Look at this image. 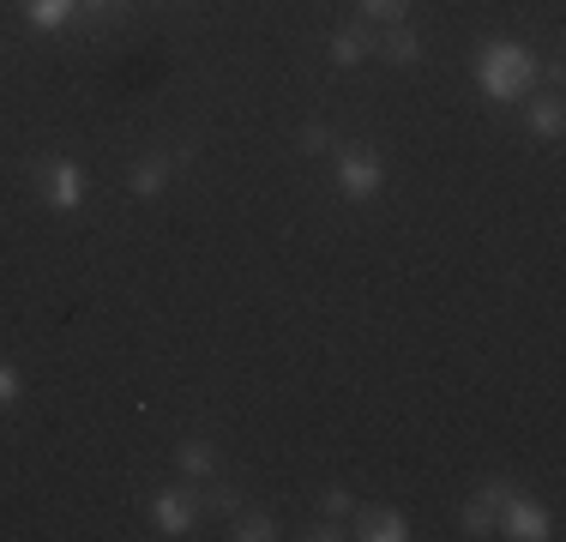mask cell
<instances>
[{
  "instance_id": "cell-1",
  "label": "cell",
  "mask_w": 566,
  "mask_h": 542,
  "mask_svg": "<svg viewBox=\"0 0 566 542\" xmlns=\"http://www.w3.org/2000/svg\"><path fill=\"white\" fill-rule=\"evenodd\" d=\"M536 73H543V66H536V54L524 43H489L476 54V79L494 103H518L524 91L536 85Z\"/></svg>"
},
{
  "instance_id": "cell-2",
  "label": "cell",
  "mask_w": 566,
  "mask_h": 542,
  "mask_svg": "<svg viewBox=\"0 0 566 542\" xmlns=\"http://www.w3.org/2000/svg\"><path fill=\"white\" fill-rule=\"evenodd\" d=\"M386 187V163L374 157V152H361V145H349V152H338V194L344 199H374Z\"/></svg>"
},
{
  "instance_id": "cell-3",
  "label": "cell",
  "mask_w": 566,
  "mask_h": 542,
  "mask_svg": "<svg viewBox=\"0 0 566 542\" xmlns=\"http://www.w3.org/2000/svg\"><path fill=\"white\" fill-rule=\"evenodd\" d=\"M494 531L501 536H512V542H548L555 536V519H548L536 500H524L518 488H512V500L501 507V519H494Z\"/></svg>"
},
{
  "instance_id": "cell-4",
  "label": "cell",
  "mask_w": 566,
  "mask_h": 542,
  "mask_svg": "<svg viewBox=\"0 0 566 542\" xmlns=\"http://www.w3.org/2000/svg\"><path fill=\"white\" fill-rule=\"evenodd\" d=\"M43 194H49V206H55V211H78V206H85V169H78L73 157H55L43 169Z\"/></svg>"
},
{
  "instance_id": "cell-5",
  "label": "cell",
  "mask_w": 566,
  "mask_h": 542,
  "mask_svg": "<svg viewBox=\"0 0 566 542\" xmlns=\"http://www.w3.org/2000/svg\"><path fill=\"white\" fill-rule=\"evenodd\" d=\"M506 500H512V482H482L476 500L464 507V531L470 536H494V519H501Z\"/></svg>"
},
{
  "instance_id": "cell-6",
  "label": "cell",
  "mask_w": 566,
  "mask_h": 542,
  "mask_svg": "<svg viewBox=\"0 0 566 542\" xmlns=\"http://www.w3.org/2000/svg\"><path fill=\"white\" fill-rule=\"evenodd\" d=\"M349 519H356V536H368V542H410V519L398 507H361Z\"/></svg>"
},
{
  "instance_id": "cell-7",
  "label": "cell",
  "mask_w": 566,
  "mask_h": 542,
  "mask_svg": "<svg viewBox=\"0 0 566 542\" xmlns=\"http://www.w3.org/2000/svg\"><path fill=\"white\" fill-rule=\"evenodd\" d=\"M151 519H157V536H187L193 531V500L181 488H169V494L151 500Z\"/></svg>"
},
{
  "instance_id": "cell-8",
  "label": "cell",
  "mask_w": 566,
  "mask_h": 542,
  "mask_svg": "<svg viewBox=\"0 0 566 542\" xmlns=\"http://www.w3.org/2000/svg\"><path fill=\"white\" fill-rule=\"evenodd\" d=\"M175 465H181V477H187V482H211V477H218V446L193 434V440L175 446Z\"/></svg>"
},
{
  "instance_id": "cell-9",
  "label": "cell",
  "mask_w": 566,
  "mask_h": 542,
  "mask_svg": "<svg viewBox=\"0 0 566 542\" xmlns=\"http://www.w3.org/2000/svg\"><path fill=\"white\" fill-rule=\"evenodd\" d=\"M374 54V31H368V19L361 24H344L338 37H332V66H361Z\"/></svg>"
},
{
  "instance_id": "cell-10",
  "label": "cell",
  "mask_w": 566,
  "mask_h": 542,
  "mask_svg": "<svg viewBox=\"0 0 566 542\" xmlns=\"http://www.w3.org/2000/svg\"><path fill=\"white\" fill-rule=\"evenodd\" d=\"M127 187H133V194H139V199H157V194H164V187H169V157H164V152H145L139 163H133Z\"/></svg>"
},
{
  "instance_id": "cell-11",
  "label": "cell",
  "mask_w": 566,
  "mask_h": 542,
  "mask_svg": "<svg viewBox=\"0 0 566 542\" xmlns=\"http://www.w3.org/2000/svg\"><path fill=\"white\" fill-rule=\"evenodd\" d=\"M374 49H380L392 66H416V61H422V43H416V31H403V24H386V37Z\"/></svg>"
},
{
  "instance_id": "cell-12",
  "label": "cell",
  "mask_w": 566,
  "mask_h": 542,
  "mask_svg": "<svg viewBox=\"0 0 566 542\" xmlns=\"http://www.w3.org/2000/svg\"><path fill=\"white\" fill-rule=\"evenodd\" d=\"M229 536H235V542H272L277 519H272V512H229Z\"/></svg>"
},
{
  "instance_id": "cell-13",
  "label": "cell",
  "mask_w": 566,
  "mask_h": 542,
  "mask_svg": "<svg viewBox=\"0 0 566 542\" xmlns=\"http://www.w3.org/2000/svg\"><path fill=\"white\" fill-rule=\"evenodd\" d=\"M73 12H78V0H24V19H31L36 31H61Z\"/></svg>"
},
{
  "instance_id": "cell-14",
  "label": "cell",
  "mask_w": 566,
  "mask_h": 542,
  "mask_svg": "<svg viewBox=\"0 0 566 542\" xmlns=\"http://www.w3.org/2000/svg\"><path fill=\"white\" fill-rule=\"evenodd\" d=\"M531 133H536V139H548V145H555L560 133H566V115H560V103H536V108H531Z\"/></svg>"
},
{
  "instance_id": "cell-15",
  "label": "cell",
  "mask_w": 566,
  "mask_h": 542,
  "mask_svg": "<svg viewBox=\"0 0 566 542\" xmlns=\"http://www.w3.org/2000/svg\"><path fill=\"white\" fill-rule=\"evenodd\" d=\"M410 12V0H361V19L368 24H398Z\"/></svg>"
},
{
  "instance_id": "cell-16",
  "label": "cell",
  "mask_w": 566,
  "mask_h": 542,
  "mask_svg": "<svg viewBox=\"0 0 566 542\" xmlns=\"http://www.w3.org/2000/svg\"><path fill=\"white\" fill-rule=\"evenodd\" d=\"M295 145H302V152H332V127H326V121H307V127L302 133H295Z\"/></svg>"
},
{
  "instance_id": "cell-17",
  "label": "cell",
  "mask_w": 566,
  "mask_h": 542,
  "mask_svg": "<svg viewBox=\"0 0 566 542\" xmlns=\"http://www.w3.org/2000/svg\"><path fill=\"white\" fill-rule=\"evenodd\" d=\"M19 392H24V374L12 368V362H0V410H7V404H19Z\"/></svg>"
},
{
  "instance_id": "cell-18",
  "label": "cell",
  "mask_w": 566,
  "mask_h": 542,
  "mask_svg": "<svg viewBox=\"0 0 566 542\" xmlns=\"http://www.w3.org/2000/svg\"><path fill=\"white\" fill-rule=\"evenodd\" d=\"M319 507H326V519H349V512H356V500H349L344 488H326V494H319Z\"/></svg>"
},
{
  "instance_id": "cell-19",
  "label": "cell",
  "mask_w": 566,
  "mask_h": 542,
  "mask_svg": "<svg viewBox=\"0 0 566 542\" xmlns=\"http://www.w3.org/2000/svg\"><path fill=\"white\" fill-rule=\"evenodd\" d=\"M302 536H307V542H338L344 531H338V519H326V524H307Z\"/></svg>"
},
{
  "instance_id": "cell-20",
  "label": "cell",
  "mask_w": 566,
  "mask_h": 542,
  "mask_svg": "<svg viewBox=\"0 0 566 542\" xmlns=\"http://www.w3.org/2000/svg\"><path fill=\"white\" fill-rule=\"evenodd\" d=\"M206 507H211V512H223V519H229V512H235V494H229V488H218V494H211Z\"/></svg>"
},
{
  "instance_id": "cell-21",
  "label": "cell",
  "mask_w": 566,
  "mask_h": 542,
  "mask_svg": "<svg viewBox=\"0 0 566 542\" xmlns=\"http://www.w3.org/2000/svg\"><path fill=\"white\" fill-rule=\"evenodd\" d=\"M78 7H91V12H120L127 0H78Z\"/></svg>"
}]
</instances>
